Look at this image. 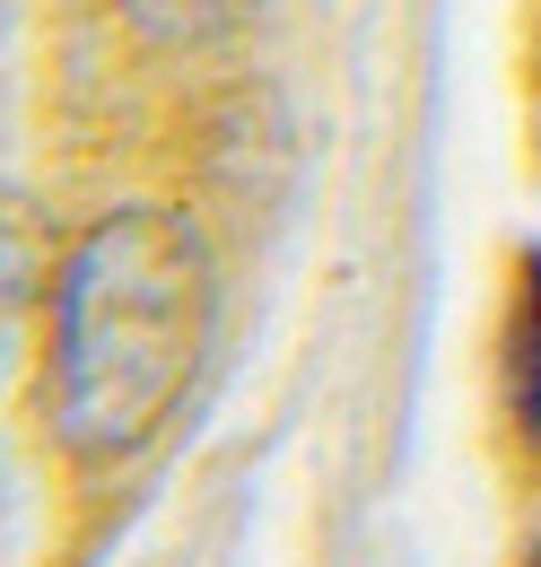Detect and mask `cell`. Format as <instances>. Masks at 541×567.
<instances>
[{"instance_id": "cell-2", "label": "cell", "mask_w": 541, "mask_h": 567, "mask_svg": "<svg viewBox=\"0 0 541 567\" xmlns=\"http://www.w3.org/2000/svg\"><path fill=\"white\" fill-rule=\"evenodd\" d=\"M44 288H53V245H44V218L27 193L0 184V384L27 350L35 315H44Z\"/></svg>"}, {"instance_id": "cell-1", "label": "cell", "mask_w": 541, "mask_h": 567, "mask_svg": "<svg viewBox=\"0 0 541 567\" xmlns=\"http://www.w3.org/2000/svg\"><path fill=\"white\" fill-rule=\"evenodd\" d=\"M218 323V271L202 227L166 202H123L53 254L44 288V420L70 463H132Z\"/></svg>"}, {"instance_id": "cell-4", "label": "cell", "mask_w": 541, "mask_h": 567, "mask_svg": "<svg viewBox=\"0 0 541 567\" xmlns=\"http://www.w3.org/2000/svg\"><path fill=\"white\" fill-rule=\"evenodd\" d=\"M123 18L149 44H210L245 18V0H123Z\"/></svg>"}, {"instance_id": "cell-5", "label": "cell", "mask_w": 541, "mask_h": 567, "mask_svg": "<svg viewBox=\"0 0 541 567\" xmlns=\"http://www.w3.org/2000/svg\"><path fill=\"white\" fill-rule=\"evenodd\" d=\"M524 567H541V550H533V559H524Z\"/></svg>"}, {"instance_id": "cell-3", "label": "cell", "mask_w": 541, "mask_h": 567, "mask_svg": "<svg viewBox=\"0 0 541 567\" xmlns=\"http://www.w3.org/2000/svg\"><path fill=\"white\" fill-rule=\"evenodd\" d=\"M498 375H507V420L524 436V454H541V245H524V262H516Z\"/></svg>"}]
</instances>
